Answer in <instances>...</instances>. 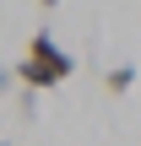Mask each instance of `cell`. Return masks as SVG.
<instances>
[{
	"instance_id": "cell-2",
	"label": "cell",
	"mask_w": 141,
	"mask_h": 146,
	"mask_svg": "<svg viewBox=\"0 0 141 146\" xmlns=\"http://www.w3.org/2000/svg\"><path fill=\"white\" fill-rule=\"evenodd\" d=\"M103 87H109V98H125V92L136 87V65H114V70L103 76Z\"/></svg>"
},
{
	"instance_id": "cell-1",
	"label": "cell",
	"mask_w": 141,
	"mask_h": 146,
	"mask_svg": "<svg viewBox=\"0 0 141 146\" xmlns=\"http://www.w3.org/2000/svg\"><path fill=\"white\" fill-rule=\"evenodd\" d=\"M11 76H16L27 92H49V87H60V81H71V76H76V60L54 43V33H43V27H38V33L27 38V54L11 65Z\"/></svg>"
},
{
	"instance_id": "cell-3",
	"label": "cell",
	"mask_w": 141,
	"mask_h": 146,
	"mask_svg": "<svg viewBox=\"0 0 141 146\" xmlns=\"http://www.w3.org/2000/svg\"><path fill=\"white\" fill-rule=\"evenodd\" d=\"M38 5H43V11H54V5H60V0H38Z\"/></svg>"
}]
</instances>
